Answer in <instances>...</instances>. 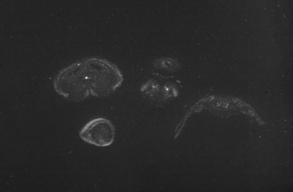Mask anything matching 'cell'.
Returning a JSON list of instances; mask_svg holds the SVG:
<instances>
[{
  "label": "cell",
  "instance_id": "cell-2",
  "mask_svg": "<svg viewBox=\"0 0 293 192\" xmlns=\"http://www.w3.org/2000/svg\"><path fill=\"white\" fill-rule=\"evenodd\" d=\"M161 88L156 81L151 79L141 86L140 90L146 98L151 100L160 101Z\"/></svg>",
  "mask_w": 293,
  "mask_h": 192
},
{
  "label": "cell",
  "instance_id": "cell-3",
  "mask_svg": "<svg viewBox=\"0 0 293 192\" xmlns=\"http://www.w3.org/2000/svg\"><path fill=\"white\" fill-rule=\"evenodd\" d=\"M153 66L157 69L174 72L180 68L181 64L177 60L169 58H162L154 60Z\"/></svg>",
  "mask_w": 293,
  "mask_h": 192
},
{
  "label": "cell",
  "instance_id": "cell-1",
  "mask_svg": "<svg viewBox=\"0 0 293 192\" xmlns=\"http://www.w3.org/2000/svg\"><path fill=\"white\" fill-rule=\"evenodd\" d=\"M114 126L109 120L103 118L93 119L80 130L79 135L86 142L99 147H105L114 141Z\"/></svg>",
  "mask_w": 293,
  "mask_h": 192
},
{
  "label": "cell",
  "instance_id": "cell-4",
  "mask_svg": "<svg viewBox=\"0 0 293 192\" xmlns=\"http://www.w3.org/2000/svg\"><path fill=\"white\" fill-rule=\"evenodd\" d=\"M178 90L176 85L173 83L168 82L161 88L160 101L172 100L177 96Z\"/></svg>",
  "mask_w": 293,
  "mask_h": 192
}]
</instances>
